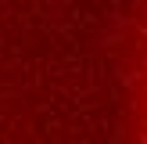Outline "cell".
Wrapping results in <instances>:
<instances>
[{"mask_svg":"<svg viewBox=\"0 0 147 144\" xmlns=\"http://www.w3.org/2000/svg\"><path fill=\"white\" fill-rule=\"evenodd\" d=\"M136 137L147 144V33L136 40Z\"/></svg>","mask_w":147,"mask_h":144,"instance_id":"1","label":"cell"}]
</instances>
